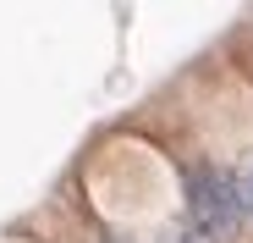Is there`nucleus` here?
I'll list each match as a JSON object with an SVG mask.
<instances>
[{
	"label": "nucleus",
	"instance_id": "nucleus-1",
	"mask_svg": "<svg viewBox=\"0 0 253 243\" xmlns=\"http://www.w3.org/2000/svg\"><path fill=\"white\" fill-rule=\"evenodd\" d=\"M193 199V232L209 238V243H226L248 227V205H242V177L237 172H220V166H204L187 188Z\"/></svg>",
	"mask_w": 253,
	"mask_h": 243
},
{
	"label": "nucleus",
	"instance_id": "nucleus-2",
	"mask_svg": "<svg viewBox=\"0 0 253 243\" xmlns=\"http://www.w3.org/2000/svg\"><path fill=\"white\" fill-rule=\"evenodd\" d=\"M242 205H248V221H253V172H242Z\"/></svg>",
	"mask_w": 253,
	"mask_h": 243
}]
</instances>
